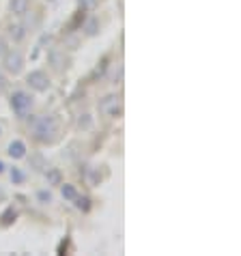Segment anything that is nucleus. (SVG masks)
Wrapping results in <instances>:
<instances>
[{"label": "nucleus", "instance_id": "f257e3e1", "mask_svg": "<svg viewBox=\"0 0 241 256\" xmlns=\"http://www.w3.org/2000/svg\"><path fill=\"white\" fill-rule=\"evenodd\" d=\"M30 132L34 140L44 142V144H52V142L56 140V136H58V120H56L54 116H37L30 123Z\"/></svg>", "mask_w": 241, "mask_h": 256}, {"label": "nucleus", "instance_id": "f03ea898", "mask_svg": "<svg viewBox=\"0 0 241 256\" xmlns=\"http://www.w3.org/2000/svg\"><path fill=\"white\" fill-rule=\"evenodd\" d=\"M9 104H11L13 112H16L20 118H26L28 114H30V110H32V97L28 95L26 90H13Z\"/></svg>", "mask_w": 241, "mask_h": 256}, {"label": "nucleus", "instance_id": "7ed1b4c3", "mask_svg": "<svg viewBox=\"0 0 241 256\" xmlns=\"http://www.w3.org/2000/svg\"><path fill=\"white\" fill-rule=\"evenodd\" d=\"M99 112H102L104 116H120V112H123V104H120V97L116 95H108L104 97L102 102H99Z\"/></svg>", "mask_w": 241, "mask_h": 256}, {"label": "nucleus", "instance_id": "20e7f679", "mask_svg": "<svg viewBox=\"0 0 241 256\" xmlns=\"http://www.w3.org/2000/svg\"><path fill=\"white\" fill-rule=\"evenodd\" d=\"M2 65H4V69L9 71V74L18 76L20 71H22L24 58H22V54H20L18 50H6V52H4V56H2Z\"/></svg>", "mask_w": 241, "mask_h": 256}, {"label": "nucleus", "instance_id": "39448f33", "mask_svg": "<svg viewBox=\"0 0 241 256\" xmlns=\"http://www.w3.org/2000/svg\"><path fill=\"white\" fill-rule=\"evenodd\" d=\"M26 82L30 84V88H34V90H39V93H44V90H48L50 88V78H48V74L46 71H30V74L26 76Z\"/></svg>", "mask_w": 241, "mask_h": 256}, {"label": "nucleus", "instance_id": "423d86ee", "mask_svg": "<svg viewBox=\"0 0 241 256\" xmlns=\"http://www.w3.org/2000/svg\"><path fill=\"white\" fill-rule=\"evenodd\" d=\"M6 153H9L13 160H22V158H26V144L22 140H13L9 148H6Z\"/></svg>", "mask_w": 241, "mask_h": 256}, {"label": "nucleus", "instance_id": "0eeeda50", "mask_svg": "<svg viewBox=\"0 0 241 256\" xmlns=\"http://www.w3.org/2000/svg\"><path fill=\"white\" fill-rule=\"evenodd\" d=\"M50 62L54 65L56 71H62V69L67 67V65H65V62H67L65 52H60V50H52V52H50Z\"/></svg>", "mask_w": 241, "mask_h": 256}, {"label": "nucleus", "instance_id": "6e6552de", "mask_svg": "<svg viewBox=\"0 0 241 256\" xmlns=\"http://www.w3.org/2000/svg\"><path fill=\"white\" fill-rule=\"evenodd\" d=\"M28 6H30V0H11L9 2L11 13H16V16H26Z\"/></svg>", "mask_w": 241, "mask_h": 256}, {"label": "nucleus", "instance_id": "1a4fd4ad", "mask_svg": "<svg viewBox=\"0 0 241 256\" xmlns=\"http://www.w3.org/2000/svg\"><path fill=\"white\" fill-rule=\"evenodd\" d=\"M16 218H18V211L13 209V207H9V209L2 213V216H0V222H2V226H9V224L16 222Z\"/></svg>", "mask_w": 241, "mask_h": 256}, {"label": "nucleus", "instance_id": "9d476101", "mask_svg": "<svg viewBox=\"0 0 241 256\" xmlns=\"http://www.w3.org/2000/svg\"><path fill=\"white\" fill-rule=\"evenodd\" d=\"M60 192H62V198H65V200H76V196H78L76 188L69 186V183H65V186L60 188Z\"/></svg>", "mask_w": 241, "mask_h": 256}, {"label": "nucleus", "instance_id": "9b49d317", "mask_svg": "<svg viewBox=\"0 0 241 256\" xmlns=\"http://www.w3.org/2000/svg\"><path fill=\"white\" fill-rule=\"evenodd\" d=\"M24 34H26V26L24 24H16V26H11V37L20 41V39H24Z\"/></svg>", "mask_w": 241, "mask_h": 256}, {"label": "nucleus", "instance_id": "f8f14e48", "mask_svg": "<svg viewBox=\"0 0 241 256\" xmlns=\"http://www.w3.org/2000/svg\"><path fill=\"white\" fill-rule=\"evenodd\" d=\"M76 207L80 211H88L90 209V200L88 198H82V196H76Z\"/></svg>", "mask_w": 241, "mask_h": 256}, {"label": "nucleus", "instance_id": "ddd939ff", "mask_svg": "<svg viewBox=\"0 0 241 256\" xmlns=\"http://www.w3.org/2000/svg\"><path fill=\"white\" fill-rule=\"evenodd\" d=\"M6 88H9V82H6L4 74H2V71H0V97H2V95L6 93Z\"/></svg>", "mask_w": 241, "mask_h": 256}, {"label": "nucleus", "instance_id": "4468645a", "mask_svg": "<svg viewBox=\"0 0 241 256\" xmlns=\"http://www.w3.org/2000/svg\"><path fill=\"white\" fill-rule=\"evenodd\" d=\"M82 6V11H88V9H93V6L97 4V0H78Z\"/></svg>", "mask_w": 241, "mask_h": 256}, {"label": "nucleus", "instance_id": "2eb2a0df", "mask_svg": "<svg viewBox=\"0 0 241 256\" xmlns=\"http://www.w3.org/2000/svg\"><path fill=\"white\" fill-rule=\"evenodd\" d=\"M37 198H39V200L41 202H52V194H50V192H39V194H37Z\"/></svg>", "mask_w": 241, "mask_h": 256}, {"label": "nucleus", "instance_id": "dca6fc26", "mask_svg": "<svg viewBox=\"0 0 241 256\" xmlns=\"http://www.w3.org/2000/svg\"><path fill=\"white\" fill-rule=\"evenodd\" d=\"M11 179H13V181H16V183H20V181H24V174H22V172H20V170H18V168H13V170H11Z\"/></svg>", "mask_w": 241, "mask_h": 256}, {"label": "nucleus", "instance_id": "f3484780", "mask_svg": "<svg viewBox=\"0 0 241 256\" xmlns=\"http://www.w3.org/2000/svg\"><path fill=\"white\" fill-rule=\"evenodd\" d=\"M86 32H88V34H95V32H97V22H95V20H90V22H88Z\"/></svg>", "mask_w": 241, "mask_h": 256}, {"label": "nucleus", "instance_id": "a211bd4d", "mask_svg": "<svg viewBox=\"0 0 241 256\" xmlns=\"http://www.w3.org/2000/svg\"><path fill=\"white\" fill-rule=\"evenodd\" d=\"M48 170H50V168H48ZM50 181H52V183H58V181H60V174L56 172V170H50Z\"/></svg>", "mask_w": 241, "mask_h": 256}, {"label": "nucleus", "instance_id": "6ab92c4d", "mask_svg": "<svg viewBox=\"0 0 241 256\" xmlns=\"http://www.w3.org/2000/svg\"><path fill=\"white\" fill-rule=\"evenodd\" d=\"M4 52H6V41H4V37H0V58L4 56Z\"/></svg>", "mask_w": 241, "mask_h": 256}, {"label": "nucleus", "instance_id": "aec40b11", "mask_svg": "<svg viewBox=\"0 0 241 256\" xmlns=\"http://www.w3.org/2000/svg\"><path fill=\"white\" fill-rule=\"evenodd\" d=\"M2 198H4V190H0V200H2Z\"/></svg>", "mask_w": 241, "mask_h": 256}, {"label": "nucleus", "instance_id": "412c9836", "mask_svg": "<svg viewBox=\"0 0 241 256\" xmlns=\"http://www.w3.org/2000/svg\"><path fill=\"white\" fill-rule=\"evenodd\" d=\"M2 170H4V164H2V162H0V172H2Z\"/></svg>", "mask_w": 241, "mask_h": 256}]
</instances>
